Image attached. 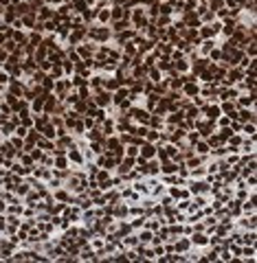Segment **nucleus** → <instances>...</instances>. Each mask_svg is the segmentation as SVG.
I'll return each instance as SVG.
<instances>
[]
</instances>
